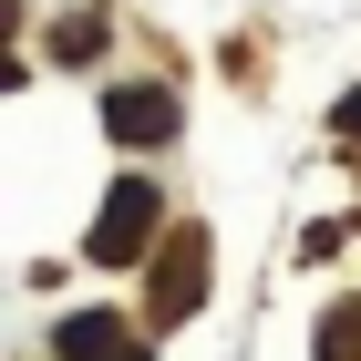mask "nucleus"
Here are the masks:
<instances>
[{
	"mask_svg": "<svg viewBox=\"0 0 361 361\" xmlns=\"http://www.w3.org/2000/svg\"><path fill=\"white\" fill-rule=\"evenodd\" d=\"M196 300H207V238H196V227H176V258H155V300H145V310L176 331Z\"/></svg>",
	"mask_w": 361,
	"mask_h": 361,
	"instance_id": "nucleus-2",
	"label": "nucleus"
},
{
	"mask_svg": "<svg viewBox=\"0 0 361 361\" xmlns=\"http://www.w3.org/2000/svg\"><path fill=\"white\" fill-rule=\"evenodd\" d=\"M104 135H114V145H166V135H176V93H166V83H124V93L104 104Z\"/></svg>",
	"mask_w": 361,
	"mask_h": 361,
	"instance_id": "nucleus-3",
	"label": "nucleus"
},
{
	"mask_svg": "<svg viewBox=\"0 0 361 361\" xmlns=\"http://www.w3.org/2000/svg\"><path fill=\"white\" fill-rule=\"evenodd\" d=\"M62 361H145V351L124 341V320H104V310H73V320H62Z\"/></svg>",
	"mask_w": 361,
	"mask_h": 361,
	"instance_id": "nucleus-4",
	"label": "nucleus"
},
{
	"mask_svg": "<svg viewBox=\"0 0 361 361\" xmlns=\"http://www.w3.org/2000/svg\"><path fill=\"white\" fill-rule=\"evenodd\" d=\"M155 217H166V207H155V186H145V176H124V186L104 196V227L83 238V248H93V269H124V258L155 238Z\"/></svg>",
	"mask_w": 361,
	"mask_h": 361,
	"instance_id": "nucleus-1",
	"label": "nucleus"
},
{
	"mask_svg": "<svg viewBox=\"0 0 361 361\" xmlns=\"http://www.w3.org/2000/svg\"><path fill=\"white\" fill-rule=\"evenodd\" d=\"M320 361H361V300H341L320 320Z\"/></svg>",
	"mask_w": 361,
	"mask_h": 361,
	"instance_id": "nucleus-5",
	"label": "nucleus"
},
{
	"mask_svg": "<svg viewBox=\"0 0 361 361\" xmlns=\"http://www.w3.org/2000/svg\"><path fill=\"white\" fill-rule=\"evenodd\" d=\"M331 124H341V135L361 145V93H341V114H331Z\"/></svg>",
	"mask_w": 361,
	"mask_h": 361,
	"instance_id": "nucleus-6",
	"label": "nucleus"
}]
</instances>
